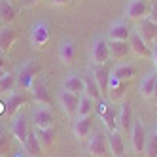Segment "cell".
<instances>
[{"instance_id": "cell-3", "label": "cell", "mask_w": 157, "mask_h": 157, "mask_svg": "<svg viewBox=\"0 0 157 157\" xmlns=\"http://www.w3.org/2000/svg\"><path fill=\"white\" fill-rule=\"evenodd\" d=\"M93 64H106L110 59V49H108V42L104 38H97L91 44V51H89Z\"/></svg>"}, {"instance_id": "cell-14", "label": "cell", "mask_w": 157, "mask_h": 157, "mask_svg": "<svg viewBox=\"0 0 157 157\" xmlns=\"http://www.w3.org/2000/svg\"><path fill=\"white\" fill-rule=\"evenodd\" d=\"M117 129L123 131V132H129L131 127H132V110H131V104L129 102H123L119 106V112H117Z\"/></svg>"}, {"instance_id": "cell-40", "label": "cell", "mask_w": 157, "mask_h": 157, "mask_svg": "<svg viewBox=\"0 0 157 157\" xmlns=\"http://www.w3.org/2000/svg\"><path fill=\"white\" fill-rule=\"evenodd\" d=\"M4 136V131H2V127H0V138H2Z\"/></svg>"}, {"instance_id": "cell-1", "label": "cell", "mask_w": 157, "mask_h": 157, "mask_svg": "<svg viewBox=\"0 0 157 157\" xmlns=\"http://www.w3.org/2000/svg\"><path fill=\"white\" fill-rule=\"evenodd\" d=\"M40 72H42V66L36 61H27L23 66H19V70H17V83L21 87H25V89H30L34 78Z\"/></svg>"}, {"instance_id": "cell-30", "label": "cell", "mask_w": 157, "mask_h": 157, "mask_svg": "<svg viewBox=\"0 0 157 157\" xmlns=\"http://www.w3.org/2000/svg\"><path fill=\"white\" fill-rule=\"evenodd\" d=\"M36 136L42 144V148H49L55 140V129L53 127H46V129H36Z\"/></svg>"}, {"instance_id": "cell-21", "label": "cell", "mask_w": 157, "mask_h": 157, "mask_svg": "<svg viewBox=\"0 0 157 157\" xmlns=\"http://www.w3.org/2000/svg\"><path fill=\"white\" fill-rule=\"evenodd\" d=\"M155 80H157V72L151 70L144 76V80L140 83V95L144 98H153V93H155Z\"/></svg>"}, {"instance_id": "cell-13", "label": "cell", "mask_w": 157, "mask_h": 157, "mask_svg": "<svg viewBox=\"0 0 157 157\" xmlns=\"http://www.w3.org/2000/svg\"><path fill=\"white\" fill-rule=\"evenodd\" d=\"M131 146L134 151H144L146 148V132L142 121H134L131 127Z\"/></svg>"}, {"instance_id": "cell-12", "label": "cell", "mask_w": 157, "mask_h": 157, "mask_svg": "<svg viewBox=\"0 0 157 157\" xmlns=\"http://www.w3.org/2000/svg\"><path fill=\"white\" fill-rule=\"evenodd\" d=\"M32 123H34L36 129H46V127H53V114L51 110L44 104L40 108L34 110V114H32Z\"/></svg>"}, {"instance_id": "cell-31", "label": "cell", "mask_w": 157, "mask_h": 157, "mask_svg": "<svg viewBox=\"0 0 157 157\" xmlns=\"http://www.w3.org/2000/svg\"><path fill=\"white\" fill-rule=\"evenodd\" d=\"M17 85V78L10 72H0V93H6V91H13V87Z\"/></svg>"}, {"instance_id": "cell-26", "label": "cell", "mask_w": 157, "mask_h": 157, "mask_svg": "<svg viewBox=\"0 0 157 157\" xmlns=\"http://www.w3.org/2000/svg\"><path fill=\"white\" fill-rule=\"evenodd\" d=\"M59 57H61V61L66 63V64L74 61V57H76V44H74L72 40H64V42L61 44V48H59Z\"/></svg>"}, {"instance_id": "cell-27", "label": "cell", "mask_w": 157, "mask_h": 157, "mask_svg": "<svg viewBox=\"0 0 157 157\" xmlns=\"http://www.w3.org/2000/svg\"><path fill=\"white\" fill-rule=\"evenodd\" d=\"M0 19L4 21V25L13 23V19H15V8H13V2L0 0Z\"/></svg>"}, {"instance_id": "cell-43", "label": "cell", "mask_w": 157, "mask_h": 157, "mask_svg": "<svg viewBox=\"0 0 157 157\" xmlns=\"http://www.w3.org/2000/svg\"><path fill=\"white\" fill-rule=\"evenodd\" d=\"M155 132H157V129H155Z\"/></svg>"}, {"instance_id": "cell-19", "label": "cell", "mask_w": 157, "mask_h": 157, "mask_svg": "<svg viewBox=\"0 0 157 157\" xmlns=\"http://www.w3.org/2000/svg\"><path fill=\"white\" fill-rule=\"evenodd\" d=\"M125 89H127V82H121L117 80L116 76H110V82H108V98L114 102V100H119L123 97V93H125Z\"/></svg>"}, {"instance_id": "cell-17", "label": "cell", "mask_w": 157, "mask_h": 157, "mask_svg": "<svg viewBox=\"0 0 157 157\" xmlns=\"http://www.w3.org/2000/svg\"><path fill=\"white\" fill-rule=\"evenodd\" d=\"M131 32H132V29L129 27L127 21H116V23L110 27L108 38L110 40H129Z\"/></svg>"}, {"instance_id": "cell-39", "label": "cell", "mask_w": 157, "mask_h": 157, "mask_svg": "<svg viewBox=\"0 0 157 157\" xmlns=\"http://www.w3.org/2000/svg\"><path fill=\"white\" fill-rule=\"evenodd\" d=\"M29 4H36V2H40V0H27Z\"/></svg>"}, {"instance_id": "cell-36", "label": "cell", "mask_w": 157, "mask_h": 157, "mask_svg": "<svg viewBox=\"0 0 157 157\" xmlns=\"http://www.w3.org/2000/svg\"><path fill=\"white\" fill-rule=\"evenodd\" d=\"M4 66H6V53L0 51V72L4 70Z\"/></svg>"}, {"instance_id": "cell-9", "label": "cell", "mask_w": 157, "mask_h": 157, "mask_svg": "<svg viewBox=\"0 0 157 157\" xmlns=\"http://www.w3.org/2000/svg\"><path fill=\"white\" fill-rule=\"evenodd\" d=\"M136 32L144 38V42L148 44L150 48L153 46V42L157 40V25L153 23V21H150L148 17H144L142 21H138V29H136Z\"/></svg>"}, {"instance_id": "cell-22", "label": "cell", "mask_w": 157, "mask_h": 157, "mask_svg": "<svg viewBox=\"0 0 157 157\" xmlns=\"http://www.w3.org/2000/svg\"><path fill=\"white\" fill-rule=\"evenodd\" d=\"M91 125H93V116L78 117V119L74 121V125H72L74 134H76L78 138H85L87 134H89V131H91Z\"/></svg>"}, {"instance_id": "cell-32", "label": "cell", "mask_w": 157, "mask_h": 157, "mask_svg": "<svg viewBox=\"0 0 157 157\" xmlns=\"http://www.w3.org/2000/svg\"><path fill=\"white\" fill-rule=\"evenodd\" d=\"M116 116L117 114H114V110H112L110 106L102 112V114H100L98 117L104 121V125H106V129L110 131V132H114V131H117V119H116Z\"/></svg>"}, {"instance_id": "cell-38", "label": "cell", "mask_w": 157, "mask_h": 157, "mask_svg": "<svg viewBox=\"0 0 157 157\" xmlns=\"http://www.w3.org/2000/svg\"><path fill=\"white\" fill-rule=\"evenodd\" d=\"M153 98H157V80H155V93H153Z\"/></svg>"}, {"instance_id": "cell-15", "label": "cell", "mask_w": 157, "mask_h": 157, "mask_svg": "<svg viewBox=\"0 0 157 157\" xmlns=\"http://www.w3.org/2000/svg\"><path fill=\"white\" fill-rule=\"evenodd\" d=\"M91 74L95 76V80H97V83H98V87H100V93H106V91H108L110 76H112L110 68H108L106 64H95L93 70H91Z\"/></svg>"}, {"instance_id": "cell-29", "label": "cell", "mask_w": 157, "mask_h": 157, "mask_svg": "<svg viewBox=\"0 0 157 157\" xmlns=\"http://www.w3.org/2000/svg\"><path fill=\"white\" fill-rule=\"evenodd\" d=\"M83 83H85V95H89L93 100H97L98 97H100V87H98V83H97V80H95V76L93 74H87V76H83Z\"/></svg>"}, {"instance_id": "cell-33", "label": "cell", "mask_w": 157, "mask_h": 157, "mask_svg": "<svg viewBox=\"0 0 157 157\" xmlns=\"http://www.w3.org/2000/svg\"><path fill=\"white\" fill-rule=\"evenodd\" d=\"M148 157H157V132H153L150 138H146V148H144Z\"/></svg>"}, {"instance_id": "cell-18", "label": "cell", "mask_w": 157, "mask_h": 157, "mask_svg": "<svg viewBox=\"0 0 157 157\" xmlns=\"http://www.w3.org/2000/svg\"><path fill=\"white\" fill-rule=\"evenodd\" d=\"M108 150L112 157H125V144H123V138L117 131L108 134Z\"/></svg>"}, {"instance_id": "cell-25", "label": "cell", "mask_w": 157, "mask_h": 157, "mask_svg": "<svg viewBox=\"0 0 157 157\" xmlns=\"http://www.w3.org/2000/svg\"><path fill=\"white\" fill-rule=\"evenodd\" d=\"M64 91H70V93H76V95H82V91L85 89V83H83V78H80L78 74H72L66 78L64 82Z\"/></svg>"}, {"instance_id": "cell-37", "label": "cell", "mask_w": 157, "mask_h": 157, "mask_svg": "<svg viewBox=\"0 0 157 157\" xmlns=\"http://www.w3.org/2000/svg\"><path fill=\"white\" fill-rule=\"evenodd\" d=\"M68 0H51V4H55V6H64Z\"/></svg>"}, {"instance_id": "cell-5", "label": "cell", "mask_w": 157, "mask_h": 157, "mask_svg": "<svg viewBox=\"0 0 157 157\" xmlns=\"http://www.w3.org/2000/svg\"><path fill=\"white\" fill-rule=\"evenodd\" d=\"M29 119L23 114H15L13 121H12V136H15L21 144H25L27 136H29Z\"/></svg>"}, {"instance_id": "cell-41", "label": "cell", "mask_w": 157, "mask_h": 157, "mask_svg": "<svg viewBox=\"0 0 157 157\" xmlns=\"http://www.w3.org/2000/svg\"><path fill=\"white\" fill-rule=\"evenodd\" d=\"M8 2H13V0H8Z\"/></svg>"}, {"instance_id": "cell-7", "label": "cell", "mask_w": 157, "mask_h": 157, "mask_svg": "<svg viewBox=\"0 0 157 157\" xmlns=\"http://www.w3.org/2000/svg\"><path fill=\"white\" fill-rule=\"evenodd\" d=\"M59 102L64 110L66 116H76L78 114V104H80V95L70 93V91H63L59 93Z\"/></svg>"}, {"instance_id": "cell-24", "label": "cell", "mask_w": 157, "mask_h": 157, "mask_svg": "<svg viewBox=\"0 0 157 157\" xmlns=\"http://www.w3.org/2000/svg\"><path fill=\"white\" fill-rule=\"evenodd\" d=\"M23 148H25V151L30 157H40V153H42V144H40V140L36 136V132H29V136H27V140L23 144Z\"/></svg>"}, {"instance_id": "cell-4", "label": "cell", "mask_w": 157, "mask_h": 157, "mask_svg": "<svg viewBox=\"0 0 157 157\" xmlns=\"http://www.w3.org/2000/svg\"><path fill=\"white\" fill-rule=\"evenodd\" d=\"M148 10H150L148 0H129L127 8H125V15H127V19L138 23V21H142L148 15Z\"/></svg>"}, {"instance_id": "cell-11", "label": "cell", "mask_w": 157, "mask_h": 157, "mask_svg": "<svg viewBox=\"0 0 157 157\" xmlns=\"http://www.w3.org/2000/svg\"><path fill=\"white\" fill-rule=\"evenodd\" d=\"M108 49H110V57L114 61H123L131 53L129 40H108Z\"/></svg>"}, {"instance_id": "cell-35", "label": "cell", "mask_w": 157, "mask_h": 157, "mask_svg": "<svg viewBox=\"0 0 157 157\" xmlns=\"http://www.w3.org/2000/svg\"><path fill=\"white\" fill-rule=\"evenodd\" d=\"M151 61H153L155 68H157V44H155V46H153V49H151Z\"/></svg>"}, {"instance_id": "cell-20", "label": "cell", "mask_w": 157, "mask_h": 157, "mask_svg": "<svg viewBox=\"0 0 157 157\" xmlns=\"http://www.w3.org/2000/svg\"><path fill=\"white\" fill-rule=\"evenodd\" d=\"M23 104H27V98L23 95H19V93H12L8 97L6 104H4V116H15L17 110Z\"/></svg>"}, {"instance_id": "cell-34", "label": "cell", "mask_w": 157, "mask_h": 157, "mask_svg": "<svg viewBox=\"0 0 157 157\" xmlns=\"http://www.w3.org/2000/svg\"><path fill=\"white\" fill-rule=\"evenodd\" d=\"M146 17L157 25V0H153V2L150 4V10H148V15H146Z\"/></svg>"}, {"instance_id": "cell-6", "label": "cell", "mask_w": 157, "mask_h": 157, "mask_svg": "<svg viewBox=\"0 0 157 157\" xmlns=\"http://www.w3.org/2000/svg\"><path fill=\"white\" fill-rule=\"evenodd\" d=\"M129 46H131V51L134 55H138V57H146V59L151 57V48L144 42V38L134 29L131 32V36H129Z\"/></svg>"}, {"instance_id": "cell-10", "label": "cell", "mask_w": 157, "mask_h": 157, "mask_svg": "<svg viewBox=\"0 0 157 157\" xmlns=\"http://www.w3.org/2000/svg\"><path fill=\"white\" fill-rule=\"evenodd\" d=\"M30 91H32V97H34L36 102L46 104V106L51 102L49 93H48V85H46V82H44V78H40V76L34 78V82H32V85H30Z\"/></svg>"}, {"instance_id": "cell-16", "label": "cell", "mask_w": 157, "mask_h": 157, "mask_svg": "<svg viewBox=\"0 0 157 157\" xmlns=\"http://www.w3.org/2000/svg\"><path fill=\"white\" fill-rule=\"evenodd\" d=\"M15 38H17L15 29H13V27H10V25H4L2 29H0V51L8 55V51L12 49Z\"/></svg>"}, {"instance_id": "cell-42", "label": "cell", "mask_w": 157, "mask_h": 157, "mask_svg": "<svg viewBox=\"0 0 157 157\" xmlns=\"http://www.w3.org/2000/svg\"><path fill=\"white\" fill-rule=\"evenodd\" d=\"M0 157H4V155H0Z\"/></svg>"}, {"instance_id": "cell-28", "label": "cell", "mask_w": 157, "mask_h": 157, "mask_svg": "<svg viewBox=\"0 0 157 157\" xmlns=\"http://www.w3.org/2000/svg\"><path fill=\"white\" fill-rule=\"evenodd\" d=\"M93 110H95V104H93V98L89 95H80V104H78V117H85V116H93Z\"/></svg>"}, {"instance_id": "cell-2", "label": "cell", "mask_w": 157, "mask_h": 157, "mask_svg": "<svg viewBox=\"0 0 157 157\" xmlns=\"http://www.w3.org/2000/svg\"><path fill=\"white\" fill-rule=\"evenodd\" d=\"M49 38H51V30H49L48 23L40 21V23L32 25V29H30V44H32V48H34V49L36 48L42 49L49 42Z\"/></svg>"}, {"instance_id": "cell-23", "label": "cell", "mask_w": 157, "mask_h": 157, "mask_svg": "<svg viewBox=\"0 0 157 157\" xmlns=\"http://www.w3.org/2000/svg\"><path fill=\"white\" fill-rule=\"evenodd\" d=\"M112 76H116L117 80L121 82H127V80H132L136 76V70H134L132 64H125V63H119L114 70H112Z\"/></svg>"}, {"instance_id": "cell-8", "label": "cell", "mask_w": 157, "mask_h": 157, "mask_svg": "<svg viewBox=\"0 0 157 157\" xmlns=\"http://www.w3.org/2000/svg\"><path fill=\"white\" fill-rule=\"evenodd\" d=\"M89 153L93 157H106L110 153L108 150V140L104 138L102 132H95L89 140Z\"/></svg>"}]
</instances>
